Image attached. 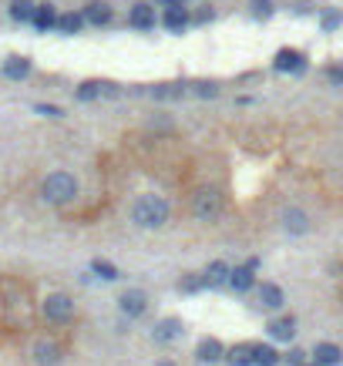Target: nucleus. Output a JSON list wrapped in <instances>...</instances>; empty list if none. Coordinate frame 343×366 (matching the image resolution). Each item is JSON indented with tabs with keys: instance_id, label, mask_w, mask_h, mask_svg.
Returning a JSON list of instances; mask_svg holds the SVG:
<instances>
[{
	"instance_id": "16",
	"label": "nucleus",
	"mask_w": 343,
	"mask_h": 366,
	"mask_svg": "<svg viewBox=\"0 0 343 366\" xmlns=\"http://www.w3.org/2000/svg\"><path fill=\"white\" fill-rule=\"evenodd\" d=\"M84 20L101 27V24H108V20H111V7H108V4H101V0H91V4L84 7Z\"/></svg>"
},
{
	"instance_id": "23",
	"label": "nucleus",
	"mask_w": 343,
	"mask_h": 366,
	"mask_svg": "<svg viewBox=\"0 0 343 366\" xmlns=\"http://www.w3.org/2000/svg\"><path fill=\"white\" fill-rule=\"evenodd\" d=\"M34 14H37V4H34V0H14V4H11V17L20 20V24H24V20H34Z\"/></svg>"
},
{
	"instance_id": "30",
	"label": "nucleus",
	"mask_w": 343,
	"mask_h": 366,
	"mask_svg": "<svg viewBox=\"0 0 343 366\" xmlns=\"http://www.w3.org/2000/svg\"><path fill=\"white\" fill-rule=\"evenodd\" d=\"M195 94H202V98H212V94H216V84H195Z\"/></svg>"
},
{
	"instance_id": "29",
	"label": "nucleus",
	"mask_w": 343,
	"mask_h": 366,
	"mask_svg": "<svg viewBox=\"0 0 343 366\" xmlns=\"http://www.w3.org/2000/svg\"><path fill=\"white\" fill-rule=\"evenodd\" d=\"M340 20H343V17L337 14V11H330V14H323V27H327V31H333V27H337Z\"/></svg>"
},
{
	"instance_id": "3",
	"label": "nucleus",
	"mask_w": 343,
	"mask_h": 366,
	"mask_svg": "<svg viewBox=\"0 0 343 366\" xmlns=\"http://www.w3.org/2000/svg\"><path fill=\"white\" fill-rule=\"evenodd\" d=\"M192 212H195L199 222H216L219 215H222V195H219L216 188H199L195 199H192Z\"/></svg>"
},
{
	"instance_id": "31",
	"label": "nucleus",
	"mask_w": 343,
	"mask_h": 366,
	"mask_svg": "<svg viewBox=\"0 0 343 366\" xmlns=\"http://www.w3.org/2000/svg\"><path fill=\"white\" fill-rule=\"evenodd\" d=\"M199 286H205L202 279H186V282H182V289H186V292H195Z\"/></svg>"
},
{
	"instance_id": "20",
	"label": "nucleus",
	"mask_w": 343,
	"mask_h": 366,
	"mask_svg": "<svg viewBox=\"0 0 343 366\" xmlns=\"http://www.w3.org/2000/svg\"><path fill=\"white\" fill-rule=\"evenodd\" d=\"M226 360L233 366H252V343H239L233 350H226Z\"/></svg>"
},
{
	"instance_id": "35",
	"label": "nucleus",
	"mask_w": 343,
	"mask_h": 366,
	"mask_svg": "<svg viewBox=\"0 0 343 366\" xmlns=\"http://www.w3.org/2000/svg\"><path fill=\"white\" fill-rule=\"evenodd\" d=\"M313 366H316V363H313Z\"/></svg>"
},
{
	"instance_id": "28",
	"label": "nucleus",
	"mask_w": 343,
	"mask_h": 366,
	"mask_svg": "<svg viewBox=\"0 0 343 366\" xmlns=\"http://www.w3.org/2000/svg\"><path fill=\"white\" fill-rule=\"evenodd\" d=\"M252 14H256V17H269V14H273V4H269V0H252Z\"/></svg>"
},
{
	"instance_id": "22",
	"label": "nucleus",
	"mask_w": 343,
	"mask_h": 366,
	"mask_svg": "<svg viewBox=\"0 0 343 366\" xmlns=\"http://www.w3.org/2000/svg\"><path fill=\"white\" fill-rule=\"evenodd\" d=\"M280 363V353L273 350V346H252V366H276Z\"/></svg>"
},
{
	"instance_id": "7",
	"label": "nucleus",
	"mask_w": 343,
	"mask_h": 366,
	"mask_svg": "<svg viewBox=\"0 0 343 366\" xmlns=\"http://www.w3.org/2000/svg\"><path fill=\"white\" fill-rule=\"evenodd\" d=\"M313 363L316 366H340L343 363V350L337 343H316L313 350Z\"/></svg>"
},
{
	"instance_id": "10",
	"label": "nucleus",
	"mask_w": 343,
	"mask_h": 366,
	"mask_svg": "<svg viewBox=\"0 0 343 366\" xmlns=\"http://www.w3.org/2000/svg\"><path fill=\"white\" fill-rule=\"evenodd\" d=\"M269 336L273 339H283V343H290L293 336H297V320L293 316H280V320L269 322Z\"/></svg>"
},
{
	"instance_id": "4",
	"label": "nucleus",
	"mask_w": 343,
	"mask_h": 366,
	"mask_svg": "<svg viewBox=\"0 0 343 366\" xmlns=\"http://www.w3.org/2000/svg\"><path fill=\"white\" fill-rule=\"evenodd\" d=\"M41 309H44V316L51 322H67L71 316H75V299H71V296H64V292H51Z\"/></svg>"
},
{
	"instance_id": "12",
	"label": "nucleus",
	"mask_w": 343,
	"mask_h": 366,
	"mask_svg": "<svg viewBox=\"0 0 343 366\" xmlns=\"http://www.w3.org/2000/svg\"><path fill=\"white\" fill-rule=\"evenodd\" d=\"M152 336H155V343H172V339H179V336H182V320H175V316L162 320Z\"/></svg>"
},
{
	"instance_id": "25",
	"label": "nucleus",
	"mask_w": 343,
	"mask_h": 366,
	"mask_svg": "<svg viewBox=\"0 0 343 366\" xmlns=\"http://www.w3.org/2000/svg\"><path fill=\"white\" fill-rule=\"evenodd\" d=\"M91 269H94V275H101V279H108V282H115V279L122 275L118 269H115V266H111V262H105V259H94Z\"/></svg>"
},
{
	"instance_id": "11",
	"label": "nucleus",
	"mask_w": 343,
	"mask_h": 366,
	"mask_svg": "<svg viewBox=\"0 0 343 366\" xmlns=\"http://www.w3.org/2000/svg\"><path fill=\"white\" fill-rule=\"evenodd\" d=\"M229 273H233V269H229L226 262H212V266L205 269L202 282L209 286V289H219V286H226V282H229Z\"/></svg>"
},
{
	"instance_id": "17",
	"label": "nucleus",
	"mask_w": 343,
	"mask_h": 366,
	"mask_svg": "<svg viewBox=\"0 0 343 366\" xmlns=\"http://www.w3.org/2000/svg\"><path fill=\"white\" fill-rule=\"evenodd\" d=\"M37 31H51V27H58V14H54V7L51 4H37V14L31 20Z\"/></svg>"
},
{
	"instance_id": "21",
	"label": "nucleus",
	"mask_w": 343,
	"mask_h": 366,
	"mask_svg": "<svg viewBox=\"0 0 343 366\" xmlns=\"http://www.w3.org/2000/svg\"><path fill=\"white\" fill-rule=\"evenodd\" d=\"M4 74L14 77V81H20V77L31 74V61H27V58H7V64H4Z\"/></svg>"
},
{
	"instance_id": "24",
	"label": "nucleus",
	"mask_w": 343,
	"mask_h": 366,
	"mask_svg": "<svg viewBox=\"0 0 343 366\" xmlns=\"http://www.w3.org/2000/svg\"><path fill=\"white\" fill-rule=\"evenodd\" d=\"M84 27V14H61L58 17V31L61 34H78Z\"/></svg>"
},
{
	"instance_id": "15",
	"label": "nucleus",
	"mask_w": 343,
	"mask_h": 366,
	"mask_svg": "<svg viewBox=\"0 0 343 366\" xmlns=\"http://www.w3.org/2000/svg\"><path fill=\"white\" fill-rule=\"evenodd\" d=\"M283 303H286V299H283L280 286H273V282H263V286H259V306H263V309H280Z\"/></svg>"
},
{
	"instance_id": "26",
	"label": "nucleus",
	"mask_w": 343,
	"mask_h": 366,
	"mask_svg": "<svg viewBox=\"0 0 343 366\" xmlns=\"http://www.w3.org/2000/svg\"><path fill=\"white\" fill-rule=\"evenodd\" d=\"M98 94H101V84H98V81H88V84H81V88H78L81 101H94Z\"/></svg>"
},
{
	"instance_id": "5",
	"label": "nucleus",
	"mask_w": 343,
	"mask_h": 366,
	"mask_svg": "<svg viewBox=\"0 0 343 366\" xmlns=\"http://www.w3.org/2000/svg\"><path fill=\"white\" fill-rule=\"evenodd\" d=\"M118 306H122V313H125L128 320H138L141 313L148 309V296H145L141 289H128V292H122Z\"/></svg>"
},
{
	"instance_id": "19",
	"label": "nucleus",
	"mask_w": 343,
	"mask_h": 366,
	"mask_svg": "<svg viewBox=\"0 0 343 366\" xmlns=\"http://www.w3.org/2000/svg\"><path fill=\"white\" fill-rule=\"evenodd\" d=\"M162 24H165L169 31L182 34V27H186V24H188V14H186V7H169V11H165V17H162Z\"/></svg>"
},
{
	"instance_id": "6",
	"label": "nucleus",
	"mask_w": 343,
	"mask_h": 366,
	"mask_svg": "<svg viewBox=\"0 0 343 366\" xmlns=\"http://www.w3.org/2000/svg\"><path fill=\"white\" fill-rule=\"evenodd\" d=\"M34 363H37V366H54V363H61V346H58V343H51V339H41V343H34Z\"/></svg>"
},
{
	"instance_id": "2",
	"label": "nucleus",
	"mask_w": 343,
	"mask_h": 366,
	"mask_svg": "<svg viewBox=\"0 0 343 366\" xmlns=\"http://www.w3.org/2000/svg\"><path fill=\"white\" fill-rule=\"evenodd\" d=\"M41 195H44V202H51V205H67V202H75V195H78V182H75V175H67V171H54V175L44 178Z\"/></svg>"
},
{
	"instance_id": "13",
	"label": "nucleus",
	"mask_w": 343,
	"mask_h": 366,
	"mask_svg": "<svg viewBox=\"0 0 343 366\" xmlns=\"http://www.w3.org/2000/svg\"><path fill=\"white\" fill-rule=\"evenodd\" d=\"M252 282H256V273H252L250 266H235L233 273H229V286H233L235 292H250Z\"/></svg>"
},
{
	"instance_id": "1",
	"label": "nucleus",
	"mask_w": 343,
	"mask_h": 366,
	"mask_svg": "<svg viewBox=\"0 0 343 366\" xmlns=\"http://www.w3.org/2000/svg\"><path fill=\"white\" fill-rule=\"evenodd\" d=\"M131 222L138 229H162L169 222V202L162 199V195H141L131 205Z\"/></svg>"
},
{
	"instance_id": "34",
	"label": "nucleus",
	"mask_w": 343,
	"mask_h": 366,
	"mask_svg": "<svg viewBox=\"0 0 343 366\" xmlns=\"http://www.w3.org/2000/svg\"><path fill=\"white\" fill-rule=\"evenodd\" d=\"M158 4H169V7H182V0H158Z\"/></svg>"
},
{
	"instance_id": "33",
	"label": "nucleus",
	"mask_w": 343,
	"mask_h": 366,
	"mask_svg": "<svg viewBox=\"0 0 343 366\" xmlns=\"http://www.w3.org/2000/svg\"><path fill=\"white\" fill-rule=\"evenodd\" d=\"M330 81L333 84H343V67H330Z\"/></svg>"
},
{
	"instance_id": "9",
	"label": "nucleus",
	"mask_w": 343,
	"mask_h": 366,
	"mask_svg": "<svg viewBox=\"0 0 343 366\" xmlns=\"http://www.w3.org/2000/svg\"><path fill=\"white\" fill-rule=\"evenodd\" d=\"M273 67H276V71H293V74H303V71H306V61H303V54H299V51H280Z\"/></svg>"
},
{
	"instance_id": "14",
	"label": "nucleus",
	"mask_w": 343,
	"mask_h": 366,
	"mask_svg": "<svg viewBox=\"0 0 343 366\" xmlns=\"http://www.w3.org/2000/svg\"><path fill=\"white\" fill-rule=\"evenodd\" d=\"M283 226H286V232H293V235H303V232L310 229V218H306V212H299V209H286L283 212Z\"/></svg>"
},
{
	"instance_id": "27",
	"label": "nucleus",
	"mask_w": 343,
	"mask_h": 366,
	"mask_svg": "<svg viewBox=\"0 0 343 366\" xmlns=\"http://www.w3.org/2000/svg\"><path fill=\"white\" fill-rule=\"evenodd\" d=\"M34 111H37V115H44V118H61V115H64L58 105H34Z\"/></svg>"
},
{
	"instance_id": "8",
	"label": "nucleus",
	"mask_w": 343,
	"mask_h": 366,
	"mask_svg": "<svg viewBox=\"0 0 343 366\" xmlns=\"http://www.w3.org/2000/svg\"><path fill=\"white\" fill-rule=\"evenodd\" d=\"M128 24H131V27H138V31L155 27V7H148V4H135V7H131V14H128Z\"/></svg>"
},
{
	"instance_id": "32",
	"label": "nucleus",
	"mask_w": 343,
	"mask_h": 366,
	"mask_svg": "<svg viewBox=\"0 0 343 366\" xmlns=\"http://www.w3.org/2000/svg\"><path fill=\"white\" fill-rule=\"evenodd\" d=\"M303 360H306V353H303V350H293V353H290V363H293V366H303Z\"/></svg>"
},
{
	"instance_id": "18",
	"label": "nucleus",
	"mask_w": 343,
	"mask_h": 366,
	"mask_svg": "<svg viewBox=\"0 0 343 366\" xmlns=\"http://www.w3.org/2000/svg\"><path fill=\"white\" fill-rule=\"evenodd\" d=\"M195 356H199L202 363H219V360L226 356V350H222V343H219V339H202Z\"/></svg>"
}]
</instances>
